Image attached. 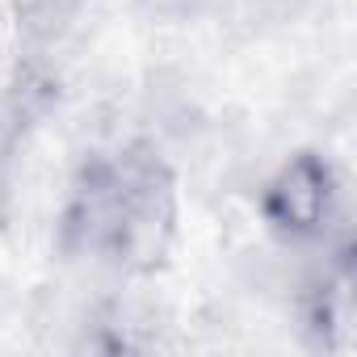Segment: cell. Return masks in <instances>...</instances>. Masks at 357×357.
<instances>
[{
  "mask_svg": "<svg viewBox=\"0 0 357 357\" xmlns=\"http://www.w3.org/2000/svg\"><path fill=\"white\" fill-rule=\"evenodd\" d=\"M261 211L265 223L286 236V240H324L340 215V181H336V168L315 155L303 151L294 160H286L261 194Z\"/></svg>",
  "mask_w": 357,
  "mask_h": 357,
  "instance_id": "2",
  "label": "cell"
},
{
  "mask_svg": "<svg viewBox=\"0 0 357 357\" xmlns=\"http://www.w3.org/2000/svg\"><path fill=\"white\" fill-rule=\"evenodd\" d=\"M176 231V185L160 155L126 147L93 155L72 181L63 206V248L126 273L164 261Z\"/></svg>",
  "mask_w": 357,
  "mask_h": 357,
  "instance_id": "1",
  "label": "cell"
},
{
  "mask_svg": "<svg viewBox=\"0 0 357 357\" xmlns=\"http://www.w3.org/2000/svg\"><path fill=\"white\" fill-rule=\"evenodd\" d=\"M13 9H17V26L30 38L51 43L76 22V13L84 9V0H13Z\"/></svg>",
  "mask_w": 357,
  "mask_h": 357,
  "instance_id": "3",
  "label": "cell"
}]
</instances>
